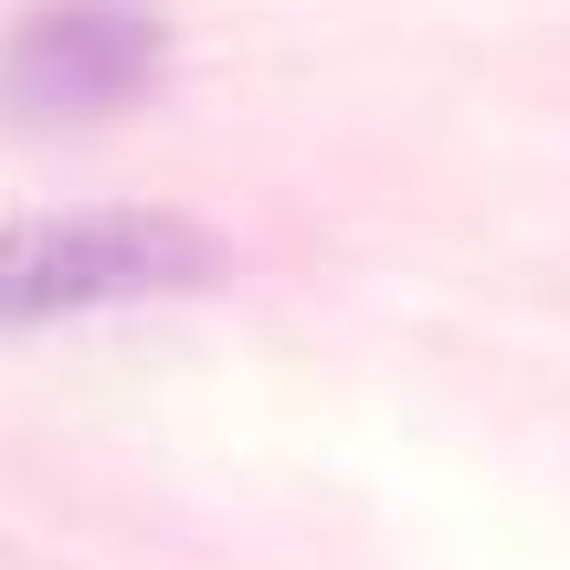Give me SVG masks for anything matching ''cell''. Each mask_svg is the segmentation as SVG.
<instances>
[{"label":"cell","instance_id":"6da1fadb","mask_svg":"<svg viewBox=\"0 0 570 570\" xmlns=\"http://www.w3.org/2000/svg\"><path fill=\"white\" fill-rule=\"evenodd\" d=\"M212 275H223V233L180 223V212H42V223L0 233V327L190 296Z\"/></svg>","mask_w":570,"mask_h":570},{"label":"cell","instance_id":"7a4b0ae2","mask_svg":"<svg viewBox=\"0 0 570 570\" xmlns=\"http://www.w3.org/2000/svg\"><path fill=\"white\" fill-rule=\"evenodd\" d=\"M169 21L159 0H32L0 42V106L21 127H85L159 85Z\"/></svg>","mask_w":570,"mask_h":570}]
</instances>
